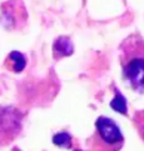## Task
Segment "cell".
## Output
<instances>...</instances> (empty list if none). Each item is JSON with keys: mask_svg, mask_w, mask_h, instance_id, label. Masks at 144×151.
<instances>
[{"mask_svg": "<svg viewBox=\"0 0 144 151\" xmlns=\"http://www.w3.org/2000/svg\"><path fill=\"white\" fill-rule=\"evenodd\" d=\"M119 61L125 82L135 92L144 93V40L138 33L122 42Z\"/></svg>", "mask_w": 144, "mask_h": 151, "instance_id": "6da1fadb", "label": "cell"}, {"mask_svg": "<svg viewBox=\"0 0 144 151\" xmlns=\"http://www.w3.org/2000/svg\"><path fill=\"white\" fill-rule=\"evenodd\" d=\"M123 145V135L117 124L109 117H98L95 122V130L89 138V147L92 151H119Z\"/></svg>", "mask_w": 144, "mask_h": 151, "instance_id": "7a4b0ae2", "label": "cell"}, {"mask_svg": "<svg viewBox=\"0 0 144 151\" xmlns=\"http://www.w3.org/2000/svg\"><path fill=\"white\" fill-rule=\"evenodd\" d=\"M5 67L14 73H20L24 70V67L27 65V58L21 53V52H11L8 55V58L5 59Z\"/></svg>", "mask_w": 144, "mask_h": 151, "instance_id": "3957f363", "label": "cell"}, {"mask_svg": "<svg viewBox=\"0 0 144 151\" xmlns=\"http://www.w3.org/2000/svg\"><path fill=\"white\" fill-rule=\"evenodd\" d=\"M73 52V43L68 37H59L54 43V53L56 56H68Z\"/></svg>", "mask_w": 144, "mask_h": 151, "instance_id": "277c9868", "label": "cell"}, {"mask_svg": "<svg viewBox=\"0 0 144 151\" xmlns=\"http://www.w3.org/2000/svg\"><path fill=\"white\" fill-rule=\"evenodd\" d=\"M114 91H116V96H114V99L110 102V107H111L114 111H119V113H122V114H126V101H125L123 95H122L117 89H114Z\"/></svg>", "mask_w": 144, "mask_h": 151, "instance_id": "5b68a950", "label": "cell"}, {"mask_svg": "<svg viewBox=\"0 0 144 151\" xmlns=\"http://www.w3.org/2000/svg\"><path fill=\"white\" fill-rule=\"evenodd\" d=\"M52 141H54V144L56 147H64V148H70L71 147V135L68 132H59V133L54 135Z\"/></svg>", "mask_w": 144, "mask_h": 151, "instance_id": "8992f818", "label": "cell"}, {"mask_svg": "<svg viewBox=\"0 0 144 151\" xmlns=\"http://www.w3.org/2000/svg\"><path fill=\"white\" fill-rule=\"evenodd\" d=\"M132 123H134V126H135V129H137L140 138L144 141V110H140V111H137V113L134 114Z\"/></svg>", "mask_w": 144, "mask_h": 151, "instance_id": "52a82bcc", "label": "cell"}, {"mask_svg": "<svg viewBox=\"0 0 144 151\" xmlns=\"http://www.w3.org/2000/svg\"><path fill=\"white\" fill-rule=\"evenodd\" d=\"M75 151H83V150H80V148H77V150H75Z\"/></svg>", "mask_w": 144, "mask_h": 151, "instance_id": "ba28073f", "label": "cell"}]
</instances>
